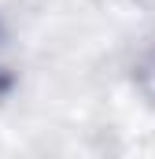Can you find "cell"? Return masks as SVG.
Wrapping results in <instances>:
<instances>
[{
    "mask_svg": "<svg viewBox=\"0 0 155 159\" xmlns=\"http://www.w3.org/2000/svg\"><path fill=\"white\" fill-rule=\"evenodd\" d=\"M11 85V63H7V48H4V37H0V96L4 89Z\"/></svg>",
    "mask_w": 155,
    "mask_h": 159,
    "instance_id": "obj_1",
    "label": "cell"
}]
</instances>
